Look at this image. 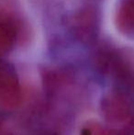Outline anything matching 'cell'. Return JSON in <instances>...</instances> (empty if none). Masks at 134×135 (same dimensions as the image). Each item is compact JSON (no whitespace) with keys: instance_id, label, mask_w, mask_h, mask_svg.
<instances>
[{"instance_id":"1","label":"cell","mask_w":134,"mask_h":135,"mask_svg":"<svg viewBox=\"0 0 134 135\" xmlns=\"http://www.w3.org/2000/svg\"><path fill=\"white\" fill-rule=\"evenodd\" d=\"M70 28L77 41L92 43L96 41L99 30V17L94 7L80 9L70 20Z\"/></svg>"},{"instance_id":"2","label":"cell","mask_w":134,"mask_h":135,"mask_svg":"<svg viewBox=\"0 0 134 135\" xmlns=\"http://www.w3.org/2000/svg\"><path fill=\"white\" fill-rule=\"evenodd\" d=\"M101 110L107 121L114 125L125 124L132 116L129 98L120 90L112 91L103 97Z\"/></svg>"},{"instance_id":"3","label":"cell","mask_w":134,"mask_h":135,"mask_svg":"<svg viewBox=\"0 0 134 135\" xmlns=\"http://www.w3.org/2000/svg\"><path fill=\"white\" fill-rule=\"evenodd\" d=\"M21 101V89L14 71L0 64V105L7 110L15 109Z\"/></svg>"},{"instance_id":"4","label":"cell","mask_w":134,"mask_h":135,"mask_svg":"<svg viewBox=\"0 0 134 135\" xmlns=\"http://www.w3.org/2000/svg\"><path fill=\"white\" fill-rule=\"evenodd\" d=\"M118 30L127 36H134V0H123L116 15Z\"/></svg>"},{"instance_id":"5","label":"cell","mask_w":134,"mask_h":135,"mask_svg":"<svg viewBox=\"0 0 134 135\" xmlns=\"http://www.w3.org/2000/svg\"><path fill=\"white\" fill-rule=\"evenodd\" d=\"M17 38V27L12 20L0 18V54L7 52L13 47Z\"/></svg>"},{"instance_id":"6","label":"cell","mask_w":134,"mask_h":135,"mask_svg":"<svg viewBox=\"0 0 134 135\" xmlns=\"http://www.w3.org/2000/svg\"><path fill=\"white\" fill-rule=\"evenodd\" d=\"M121 133L122 132H115L107 130L98 122L90 121L82 128L80 135H121Z\"/></svg>"},{"instance_id":"7","label":"cell","mask_w":134,"mask_h":135,"mask_svg":"<svg viewBox=\"0 0 134 135\" xmlns=\"http://www.w3.org/2000/svg\"><path fill=\"white\" fill-rule=\"evenodd\" d=\"M121 135H126L125 133H121Z\"/></svg>"}]
</instances>
